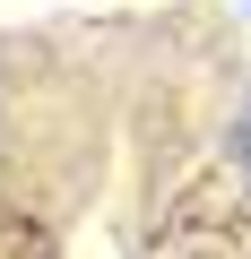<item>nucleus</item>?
<instances>
[{
	"mask_svg": "<svg viewBox=\"0 0 251 259\" xmlns=\"http://www.w3.org/2000/svg\"><path fill=\"white\" fill-rule=\"evenodd\" d=\"M242 164H251V104H242Z\"/></svg>",
	"mask_w": 251,
	"mask_h": 259,
	"instance_id": "nucleus-1",
	"label": "nucleus"
}]
</instances>
